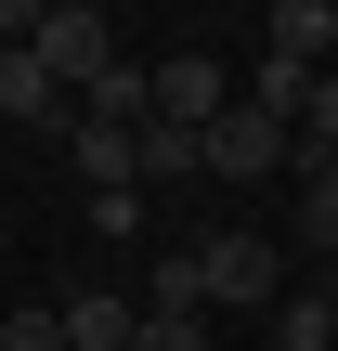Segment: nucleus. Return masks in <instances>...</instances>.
Wrapping results in <instances>:
<instances>
[{"instance_id":"obj_3","label":"nucleus","mask_w":338,"mask_h":351,"mask_svg":"<svg viewBox=\"0 0 338 351\" xmlns=\"http://www.w3.org/2000/svg\"><path fill=\"white\" fill-rule=\"evenodd\" d=\"M195 287H208V313H274L287 247L274 234H195Z\"/></svg>"},{"instance_id":"obj_15","label":"nucleus","mask_w":338,"mask_h":351,"mask_svg":"<svg viewBox=\"0 0 338 351\" xmlns=\"http://www.w3.org/2000/svg\"><path fill=\"white\" fill-rule=\"evenodd\" d=\"M0 351H65V326H52V300H26V313H0Z\"/></svg>"},{"instance_id":"obj_9","label":"nucleus","mask_w":338,"mask_h":351,"mask_svg":"<svg viewBox=\"0 0 338 351\" xmlns=\"http://www.w3.org/2000/svg\"><path fill=\"white\" fill-rule=\"evenodd\" d=\"M143 313H208V287H195V234L143 261Z\"/></svg>"},{"instance_id":"obj_11","label":"nucleus","mask_w":338,"mask_h":351,"mask_svg":"<svg viewBox=\"0 0 338 351\" xmlns=\"http://www.w3.org/2000/svg\"><path fill=\"white\" fill-rule=\"evenodd\" d=\"M261 351H338V313H326V287L313 300H274V339Z\"/></svg>"},{"instance_id":"obj_5","label":"nucleus","mask_w":338,"mask_h":351,"mask_svg":"<svg viewBox=\"0 0 338 351\" xmlns=\"http://www.w3.org/2000/svg\"><path fill=\"white\" fill-rule=\"evenodd\" d=\"M52 326H65V351H130L143 300H130V287H65V300H52Z\"/></svg>"},{"instance_id":"obj_13","label":"nucleus","mask_w":338,"mask_h":351,"mask_svg":"<svg viewBox=\"0 0 338 351\" xmlns=\"http://www.w3.org/2000/svg\"><path fill=\"white\" fill-rule=\"evenodd\" d=\"M300 156H338V65L313 78V104H300Z\"/></svg>"},{"instance_id":"obj_10","label":"nucleus","mask_w":338,"mask_h":351,"mask_svg":"<svg viewBox=\"0 0 338 351\" xmlns=\"http://www.w3.org/2000/svg\"><path fill=\"white\" fill-rule=\"evenodd\" d=\"M300 247L338 261V156H300Z\"/></svg>"},{"instance_id":"obj_7","label":"nucleus","mask_w":338,"mask_h":351,"mask_svg":"<svg viewBox=\"0 0 338 351\" xmlns=\"http://www.w3.org/2000/svg\"><path fill=\"white\" fill-rule=\"evenodd\" d=\"M261 52H287V65H338V0H274V13H261Z\"/></svg>"},{"instance_id":"obj_6","label":"nucleus","mask_w":338,"mask_h":351,"mask_svg":"<svg viewBox=\"0 0 338 351\" xmlns=\"http://www.w3.org/2000/svg\"><path fill=\"white\" fill-rule=\"evenodd\" d=\"M0 117H13V130H39V143H65V117H78V104L39 78V52H0Z\"/></svg>"},{"instance_id":"obj_16","label":"nucleus","mask_w":338,"mask_h":351,"mask_svg":"<svg viewBox=\"0 0 338 351\" xmlns=\"http://www.w3.org/2000/svg\"><path fill=\"white\" fill-rule=\"evenodd\" d=\"M326 313H338V261H326Z\"/></svg>"},{"instance_id":"obj_8","label":"nucleus","mask_w":338,"mask_h":351,"mask_svg":"<svg viewBox=\"0 0 338 351\" xmlns=\"http://www.w3.org/2000/svg\"><path fill=\"white\" fill-rule=\"evenodd\" d=\"M130 169H143V195H156V182H195V130L143 117V130H130Z\"/></svg>"},{"instance_id":"obj_2","label":"nucleus","mask_w":338,"mask_h":351,"mask_svg":"<svg viewBox=\"0 0 338 351\" xmlns=\"http://www.w3.org/2000/svg\"><path fill=\"white\" fill-rule=\"evenodd\" d=\"M195 169H208V182H274V169H300V130L261 117V104H221V117L195 130Z\"/></svg>"},{"instance_id":"obj_14","label":"nucleus","mask_w":338,"mask_h":351,"mask_svg":"<svg viewBox=\"0 0 338 351\" xmlns=\"http://www.w3.org/2000/svg\"><path fill=\"white\" fill-rule=\"evenodd\" d=\"M78 221H91L104 247H130V234H143V195H78Z\"/></svg>"},{"instance_id":"obj_1","label":"nucleus","mask_w":338,"mask_h":351,"mask_svg":"<svg viewBox=\"0 0 338 351\" xmlns=\"http://www.w3.org/2000/svg\"><path fill=\"white\" fill-rule=\"evenodd\" d=\"M0 52H39V78L78 104L104 65H117V26L91 13V0H52V13H26V0H0Z\"/></svg>"},{"instance_id":"obj_12","label":"nucleus","mask_w":338,"mask_h":351,"mask_svg":"<svg viewBox=\"0 0 338 351\" xmlns=\"http://www.w3.org/2000/svg\"><path fill=\"white\" fill-rule=\"evenodd\" d=\"M130 351H208V313H143Z\"/></svg>"},{"instance_id":"obj_4","label":"nucleus","mask_w":338,"mask_h":351,"mask_svg":"<svg viewBox=\"0 0 338 351\" xmlns=\"http://www.w3.org/2000/svg\"><path fill=\"white\" fill-rule=\"evenodd\" d=\"M143 78H156V117H169V130H208V117L234 104V78H221V52H156Z\"/></svg>"}]
</instances>
